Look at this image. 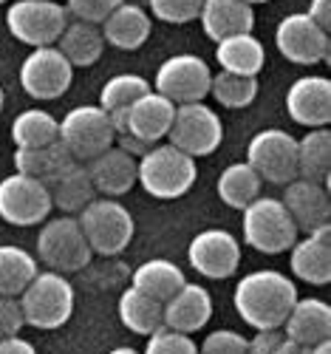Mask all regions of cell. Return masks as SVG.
Wrapping results in <instances>:
<instances>
[{"mask_svg": "<svg viewBox=\"0 0 331 354\" xmlns=\"http://www.w3.org/2000/svg\"><path fill=\"white\" fill-rule=\"evenodd\" d=\"M26 326L54 332L66 326L74 315V286L63 272L37 270L28 286L17 295Z\"/></svg>", "mask_w": 331, "mask_h": 354, "instance_id": "cell-3", "label": "cell"}, {"mask_svg": "<svg viewBox=\"0 0 331 354\" xmlns=\"http://www.w3.org/2000/svg\"><path fill=\"white\" fill-rule=\"evenodd\" d=\"M297 301V283L278 270H255L235 283L232 304L249 329H281Z\"/></svg>", "mask_w": 331, "mask_h": 354, "instance_id": "cell-1", "label": "cell"}, {"mask_svg": "<svg viewBox=\"0 0 331 354\" xmlns=\"http://www.w3.org/2000/svg\"><path fill=\"white\" fill-rule=\"evenodd\" d=\"M136 162L139 159H133L131 153H125L122 147H116V145H111L108 151H102L97 159L88 162V173H91L97 196L119 198V196L131 193L136 187V176H139Z\"/></svg>", "mask_w": 331, "mask_h": 354, "instance_id": "cell-21", "label": "cell"}, {"mask_svg": "<svg viewBox=\"0 0 331 354\" xmlns=\"http://www.w3.org/2000/svg\"><path fill=\"white\" fill-rule=\"evenodd\" d=\"M289 270L297 281L325 286L331 281V227H320L312 232H303L289 247Z\"/></svg>", "mask_w": 331, "mask_h": 354, "instance_id": "cell-18", "label": "cell"}, {"mask_svg": "<svg viewBox=\"0 0 331 354\" xmlns=\"http://www.w3.org/2000/svg\"><path fill=\"white\" fill-rule=\"evenodd\" d=\"M150 91V82L139 74H116L111 77L102 91H100V108L105 113H113V111H125L133 100H139L142 94Z\"/></svg>", "mask_w": 331, "mask_h": 354, "instance_id": "cell-36", "label": "cell"}, {"mask_svg": "<svg viewBox=\"0 0 331 354\" xmlns=\"http://www.w3.org/2000/svg\"><path fill=\"white\" fill-rule=\"evenodd\" d=\"M63 57L74 66V68H88L100 63V57L105 51V40L97 23H85V20H68V26L63 28V35L54 43Z\"/></svg>", "mask_w": 331, "mask_h": 354, "instance_id": "cell-27", "label": "cell"}, {"mask_svg": "<svg viewBox=\"0 0 331 354\" xmlns=\"http://www.w3.org/2000/svg\"><path fill=\"white\" fill-rule=\"evenodd\" d=\"M113 145H116V147H122V151L131 153L133 159H142V156L147 153V147H150V145H144L142 139H136V136H131V133H116Z\"/></svg>", "mask_w": 331, "mask_h": 354, "instance_id": "cell-44", "label": "cell"}, {"mask_svg": "<svg viewBox=\"0 0 331 354\" xmlns=\"http://www.w3.org/2000/svg\"><path fill=\"white\" fill-rule=\"evenodd\" d=\"M286 113L303 128H328L331 122V80L306 74L297 77L286 91Z\"/></svg>", "mask_w": 331, "mask_h": 354, "instance_id": "cell-16", "label": "cell"}, {"mask_svg": "<svg viewBox=\"0 0 331 354\" xmlns=\"http://www.w3.org/2000/svg\"><path fill=\"white\" fill-rule=\"evenodd\" d=\"M272 354H300V346H297V343H292V340L283 335V340L278 343V348H275Z\"/></svg>", "mask_w": 331, "mask_h": 354, "instance_id": "cell-46", "label": "cell"}, {"mask_svg": "<svg viewBox=\"0 0 331 354\" xmlns=\"http://www.w3.org/2000/svg\"><path fill=\"white\" fill-rule=\"evenodd\" d=\"M173 113H176V105L150 88L147 94H142L139 100H133L125 108V131L122 133H131V136L142 139L144 145H159L162 139H167Z\"/></svg>", "mask_w": 331, "mask_h": 354, "instance_id": "cell-20", "label": "cell"}, {"mask_svg": "<svg viewBox=\"0 0 331 354\" xmlns=\"http://www.w3.org/2000/svg\"><path fill=\"white\" fill-rule=\"evenodd\" d=\"M306 15L323 28V32H328V28H331V0H312Z\"/></svg>", "mask_w": 331, "mask_h": 354, "instance_id": "cell-43", "label": "cell"}, {"mask_svg": "<svg viewBox=\"0 0 331 354\" xmlns=\"http://www.w3.org/2000/svg\"><path fill=\"white\" fill-rule=\"evenodd\" d=\"M0 354H37V348L17 335V337H3L0 340Z\"/></svg>", "mask_w": 331, "mask_h": 354, "instance_id": "cell-45", "label": "cell"}, {"mask_svg": "<svg viewBox=\"0 0 331 354\" xmlns=\"http://www.w3.org/2000/svg\"><path fill=\"white\" fill-rule=\"evenodd\" d=\"M142 354H198V343L190 335L162 326L153 335H147V346Z\"/></svg>", "mask_w": 331, "mask_h": 354, "instance_id": "cell-38", "label": "cell"}, {"mask_svg": "<svg viewBox=\"0 0 331 354\" xmlns=\"http://www.w3.org/2000/svg\"><path fill=\"white\" fill-rule=\"evenodd\" d=\"M15 173H23L28 179H37L43 185H48L51 179H57L71 162V153L63 147V142H51V145H43V147H15Z\"/></svg>", "mask_w": 331, "mask_h": 354, "instance_id": "cell-26", "label": "cell"}, {"mask_svg": "<svg viewBox=\"0 0 331 354\" xmlns=\"http://www.w3.org/2000/svg\"><path fill=\"white\" fill-rule=\"evenodd\" d=\"M283 207L289 210L297 232H312L320 230L331 221V198H328V185L312 182V179H292L283 185Z\"/></svg>", "mask_w": 331, "mask_h": 354, "instance_id": "cell-17", "label": "cell"}, {"mask_svg": "<svg viewBox=\"0 0 331 354\" xmlns=\"http://www.w3.org/2000/svg\"><path fill=\"white\" fill-rule=\"evenodd\" d=\"M281 340H283L281 329H261L255 332V337L247 340V354H272Z\"/></svg>", "mask_w": 331, "mask_h": 354, "instance_id": "cell-42", "label": "cell"}, {"mask_svg": "<svg viewBox=\"0 0 331 354\" xmlns=\"http://www.w3.org/2000/svg\"><path fill=\"white\" fill-rule=\"evenodd\" d=\"M12 142L15 147H43L57 142V120L43 108L20 111L12 120Z\"/></svg>", "mask_w": 331, "mask_h": 354, "instance_id": "cell-34", "label": "cell"}, {"mask_svg": "<svg viewBox=\"0 0 331 354\" xmlns=\"http://www.w3.org/2000/svg\"><path fill=\"white\" fill-rule=\"evenodd\" d=\"M46 187L51 196V207H57L63 216H77L88 201L97 198L91 173H88V165H82V162H71Z\"/></svg>", "mask_w": 331, "mask_h": 354, "instance_id": "cell-25", "label": "cell"}, {"mask_svg": "<svg viewBox=\"0 0 331 354\" xmlns=\"http://www.w3.org/2000/svg\"><path fill=\"white\" fill-rule=\"evenodd\" d=\"M204 0H147V15L170 26H185L198 20Z\"/></svg>", "mask_w": 331, "mask_h": 354, "instance_id": "cell-37", "label": "cell"}, {"mask_svg": "<svg viewBox=\"0 0 331 354\" xmlns=\"http://www.w3.org/2000/svg\"><path fill=\"white\" fill-rule=\"evenodd\" d=\"M68 20L71 17L59 0H15L6 9L9 35L32 48L54 46Z\"/></svg>", "mask_w": 331, "mask_h": 354, "instance_id": "cell-9", "label": "cell"}, {"mask_svg": "<svg viewBox=\"0 0 331 354\" xmlns=\"http://www.w3.org/2000/svg\"><path fill=\"white\" fill-rule=\"evenodd\" d=\"M244 162L261 176V182L289 185L297 179V139L283 128H263L249 139Z\"/></svg>", "mask_w": 331, "mask_h": 354, "instance_id": "cell-10", "label": "cell"}, {"mask_svg": "<svg viewBox=\"0 0 331 354\" xmlns=\"http://www.w3.org/2000/svg\"><path fill=\"white\" fill-rule=\"evenodd\" d=\"M79 230L85 235L88 247H91L94 255H119L125 252L128 244L133 241V232H136V221L133 213L125 207L122 201L116 198H94L88 201L85 207L77 213Z\"/></svg>", "mask_w": 331, "mask_h": 354, "instance_id": "cell-4", "label": "cell"}, {"mask_svg": "<svg viewBox=\"0 0 331 354\" xmlns=\"http://www.w3.org/2000/svg\"><path fill=\"white\" fill-rule=\"evenodd\" d=\"M309 354H331V340H320V343L309 346Z\"/></svg>", "mask_w": 331, "mask_h": 354, "instance_id": "cell-47", "label": "cell"}, {"mask_svg": "<svg viewBox=\"0 0 331 354\" xmlns=\"http://www.w3.org/2000/svg\"><path fill=\"white\" fill-rule=\"evenodd\" d=\"M3 105H6V91H3V85H0V111H3Z\"/></svg>", "mask_w": 331, "mask_h": 354, "instance_id": "cell-49", "label": "cell"}, {"mask_svg": "<svg viewBox=\"0 0 331 354\" xmlns=\"http://www.w3.org/2000/svg\"><path fill=\"white\" fill-rule=\"evenodd\" d=\"M198 354H247V337L240 332H235V329L209 332L201 340Z\"/></svg>", "mask_w": 331, "mask_h": 354, "instance_id": "cell-39", "label": "cell"}, {"mask_svg": "<svg viewBox=\"0 0 331 354\" xmlns=\"http://www.w3.org/2000/svg\"><path fill=\"white\" fill-rule=\"evenodd\" d=\"M100 32L105 46H113L119 51H136L147 43L150 32H153V17H150L142 6L136 3H119L102 23Z\"/></svg>", "mask_w": 331, "mask_h": 354, "instance_id": "cell-22", "label": "cell"}, {"mask_svg": "<svg viewBox=\"0 0 331 354\" xmlns=\"http://www.w3.org/2000/svg\"><path fill=\"white\" fill-rule=\"evenodd\" d=\"M209 71L207 60L198 54H173L156 68L153 91L167 97L173 105H190V102H204L209 97Z\"/></svg>", "mask_w": 331, "mask_h": 354, "instance_id": "cell-11", "label": "cell"}, {"mask_svg": "<svg viewBox=\"0 0 331 354\" xmlns=\"http://www.w3.org/2000/svg\"><path fill=\"white\" fill-rule=\"evenodd\" d=\"M57 139L63 142L71 159L88 165L113 145L116 131L100 105H77L63 120H57Z\"/></svg>", "mask_w": 331, "mask_h": 354, "instance_id": "cell-7", "label": "cell"}, {"mask_svg": "<svg viewBox=\"0 0 331 354\" xmlns=\"http://www.w3.org/2000/svg\"><path fill=\"white\" fill-rule=\"evenodd\" d=\"M185 283H187L185 270H178V263L167 258H150L133 270V286L159 304L170 301Z\"/></svg>", "mask_w": 331, "mask_h": 354, "instance_id": "cell-29", "label": "cell"}, {"mask_svg": "<svg viewBox=\"0 0 331 354\" xmlns=\"http://www.w3.org/2000/svg\"><path fill=\"white\" fill-rule=\"evenodd\" d=\"M240 232H244L247 247L263 255H281L289 252V247L300 239V232L283 207L281 198L272 196H258L240 210Z\"/></svg>", "mask_w": 331, "mask_h": 354, "instance_id": "cell-5", "label": "cell"}, {"mask_svg": "<svg viewBox=\"0 0 331 354\" xmlns=\"http://www.w3.org/2000/svg\"><path fill=\"white\" fill-rule=\"evenodd\" d=\"M187 261L201 278L224 281L240 267V244L227 230H201L187 247Z\"/></svg>", "mask_w": 331, "mask_h": 354, "instance_id": "cell-15", "label": "cell"}, {"mask_svg": "<svg viewBox=\"0 0 331 354\" xmlns=\"http://www.w3.org/2000/svg\"><path fill=\"white\" fill-rule=\"evenodd\" d=\"M216 63L221 66V71H229V74L258 77L266 63V48L252 32L235 35V37L216 43Z\"/></svg>", "mask_w": 331, "mask_h": 354, "instance_id": "cell-28", "label": "cell"}, {"mask_svg": "<svg viewBox=\"0 0 331 354\" xmlns=\"http://www.w3.org/2000/svg\"><path fill=\"white\" fill-rule=\"evenodd\" d=\"M37 258L43 261L46 270L63 272V275L79 272L91 263L94 252L85 241L77 216H57V218H46L40 224Z\"/></svg>", "mask_w": 331, "mask_h": 354, "instance_id": "cell-6", "label": "cell"}, {"mask_svg": "<svg viewBox=\"0 0 331 354\" xmlns=\"http://www.w3.org/2000/svg\"><path fill=\"white\" fill-rule=\"evenodd\" d=\"M281 332L297 346H314L331 337V306L320 298H297Z\"/></svg>", "mask_w": 331, "mask_h": 354, "instance_id": "cell-24", "label": "cell"}, {"mask_svg": "<svg viewBox=\"0 0 331 354\" xmlns=\"http://www.w3.org/2000/svg\"><path fill=\"white\" fill-rule=\"evenodd\" d=\"M37 258L32 252H26L23 247L15 244H3L0 247V295H9V298H17V295L28 286L37 275Z\"/></svg>", "mask_w": 331, "mask_h": 354, "instance_id": "cell-33", "label": "cell"}, {"mask_svg": "<svg viewBox=\"0 0 331 354\" xmlns=\"http://www.w3.org/2000/svg\"><path fill=\"white\" fill-rule=\"evenodd\" d=\"M74 82V66L63 57L57 46L32 48L20 63V88L40 102L59 100Z\"/></svg>", "mask_w": 331, "mask_h": 354, "instance_id": "cell-12", "label": "cell"}, {"mask_svg": "<svg viewBox=\"0 0 331 354\" xmlns=\"http://www.w3.org/2000/svg\"><path fill=\"white\" fill-rule=\"evenodd\" d=\"M3 3H6V0H0V6H3Z\"/></svg>", "mask_w": 331, "mask_h": 354, "instance_id": "cell-51", "label": "cell"}, {"mask_svg": "<svg viewBox=\"0 0 331 354\" xmlns=\"http://www.w3.org/2000/svg\"><path fill=\"white\" fill-rule=\"evenodd\" d=\"M297 176L328 185L331 176V131L312 128L297 139Z\"/></svg>", "mask_w": 331, "mask_h": 354, "instance_id": "cell-30", "label": "cell"}, {"mask_svg": "<svg viewBox=\"0 0 331 354\" xmlns=\"http://www.w3.org/2000/svg\"><path fill=\"white\" fill-rule=\"evenodd\" d=\"M198 20L204 35L213 43H221L235 35H249L255 26V12L244 0H204Z\"/></svg>", "mask_w": 331, "mask_h": 354, "instance_id": "cell-23", "label": "cell"}, {"mask_svg": "<svg viewBox=\"0 0 331 354\" xmlns=\"http://www.w3.org/2000/svg\"><path fill=\"white\" fill-rule=\"evenodd\" d=\"M108 354H142V351H136L133 346H116V348H111Z\"/></svg>", "mask_w": 331, "mask_h": 354, "instance_id": "cell-48", "label": "cell"}, {"mask_svg": "<svg viewBox=\"0 0 331 354\" xmlns=\"http://www.w3.org/2000/svg\"><path fill=\"white\" fill-rule=\"evenodd\" d=\"M244 3H249V6H255V3H269V0H244Z\"/></svg>", "mask_w": 331, "mask_h": 354, "instance_id": "cell-50", "label": "cell"}, {"mask_svg": "<svg viewBox=\"0 0 331 354\" xmlns=\"http://www.w3.org/2000/svg\"><path fill=\"white\" fill-rule=\"evenodd\" d=\"M258 77H240V74H229V71H218L209 80V97H213L221 108L229 111H240L249 108L258 97Z\"/></svg>", "mask_w": 331, "mask_h": 354, "instance_id": "cell-35", "label": "cell"}, {"mask_svg": "<svg viewBox=\"0 0 331 354\" xmlns=\"http://www.w3.org/2000/svg\"><path fill=\"white\" fill-rule=\"evenodd\" d=\"M119 3H125V0H66V12L71 20H85L100 26Z\"/></svg>", "mask_w": 331, "mask_h": 354, "instance_id": "cell-40", "label": "cell"}, {"mask_svg": "<svg viewBox=\"0 0 331 354\" xmlns=\"http://www.w3.org/2000/svg\"><path fill=\"white\" fill-rule=\"evenodd\" d=\"M48 187L23 173L0 179V218L12 227H37L51 216Z\"/></svg>", "mask_w": 331, "mask_h": 354, "instance_id": "cell-13", "label": "cell"}, {"mask_svg": "<svg viewBox=\"0 0 331 354\" xmlns=\"http://www.w3.org/2000/svg\"><path fill=\"white\" fill-rule=\"evenodd\" d=\"M261 176L247 165V162H232L229 167H224L216 179V193L218 198L232 210H244L249 201H255L261 196Z\"/></svg>", "mask_w": 331, "mask_h": 354, "instance_id": "cell-31", "label": "cell"}, {"mask_svg": "<svg viewBox=\"0 0 331 354\" xmlns=\"http://www.w3.org/2000/svg\"><path fill=\"white\" fill-rule=\"evenodd\" d=\"M119 320H122L128 332L147 337L156 329H162V304L147 298L136 286H131L119 295Z\"/></svg>", "mask_w": 331, "mask_h": 354, "instance_id": "cell-32", "label": "cell"}, {"mask_svg": "<svg viewBox=\"0 0 331 354\" xmlns=\"http://www.w3.org/2000/svg\"><path fill=\"white\" fill-rule=\"evenodd\" d=\"M209 317H213V298L201 283L187 281L170 301L162 304V326L182 335L201 332Z\"/></svg>", "mask_w": 331, "mask_h": 354, "instance_id": "cell-19", "label": "cell"}, {"mask_svg": "<svg viewBox=\"0 0 331 354\" xmlns=\"http://www.w3.org/2000/svg\"><path fill=\"white\" fill-rule=\"evenodd\" d=\"M23 326H26V317H23L20 301L9 298V295H0V340L17 337Z\"/></svg>", "mask_w": 331, "mask_h": 354, "instance_id": "cell-41", "label": "cell"}, {"mask_svg": "<svg viewBox=\"0 0 331 354\" xmlns=\"http://www.w3.org/2000/svg\"><path fill=\"white\" fill-rule=\"evenodd\" d=\"M139 176L136 185H142V190L147 196H153L159 201H173L182 198L185 193H190V187L196 185V159L182 153L178 147L167 145H150L147 153L136 162Z\"/></svg>", "mask_w": 331, "mask_h": 354, "instance_id": "cell-2", "label": "cell"}, {"mask_svg": "<svg viewBox=\"0 0 331 354\" xmlns=\"http://www.w3.org/2000/svg\"><path fill=\"white\" fill-rule=\"evenodd\" d=\"M167 142L193 159L213 156L224 142V122H221L218 111H213L204 102L176 105L173 122L167 131Z\"/></svg>", "mask_w": 331, "mask_h": 354, "instance_id": "cell-8", "label": "cell"}, {"mask_svg": "<svg viewBox=\"0 0 331 354\" xmlns=\"http://www.w3.org/2000/svg\"><path fill=\"white\" fill-rule=\"evenodd\" d=\"M275 46L294 66H317L328 60L331 37L306 12H292L275 28Z\"/></svg>", "mask_w": 331, "mask_h": 354, "instance_id": "cell-14", "label": "cell"}]
</instances>
